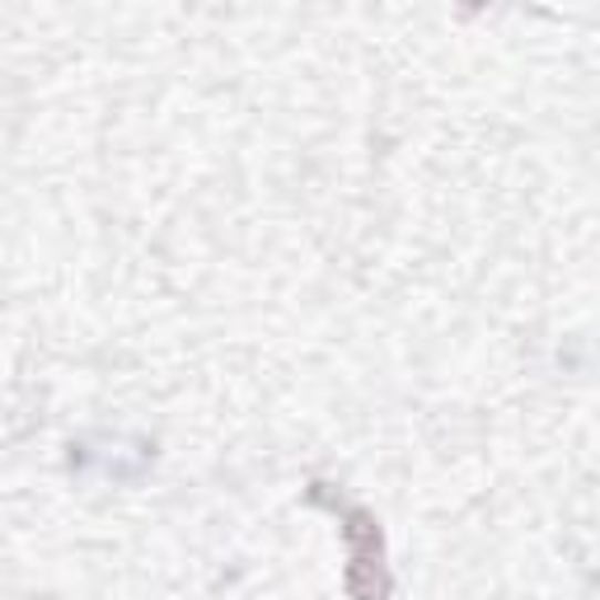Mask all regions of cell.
<instances>
[{"label": "cell", "mask_w": 600, "mask_h": 600, "mask_svg": "<svg viewBox=\"0 0 600 600\" xmlns=\"http://www.w3.org/2000/svg\"><path fill=\"white\" fill-rule=\"evenodd\" d=\"M348 596L385 600V545L366 511H348Z\"/></svg>", "instance_id": "cell-1"}]
</instances>
